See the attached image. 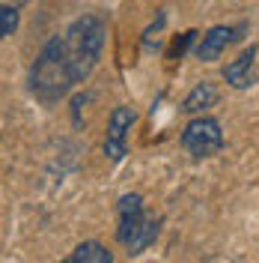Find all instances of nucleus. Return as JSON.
Masks as SVG:
<instances>
[{
	"mask_svg": "<svg viewBox=\"0 0 259 263\" xmlns=\"http://www.w3.org/2000/svg\"><path fill=\"white\" fill-rule=\"evenodd\" d=\"M75 72L66 54V39L63 36H51L42 45L36 63L30 66V93L42 105H54L75 87Z\"/></svg>",
	"mask_w": 259,
	"mask_h": 263,
	"instance_id": "nucleus-1",
	"label": "nucleus"
},
{
	"mask_svg": "<svg viewBox=\"0 0 259 263\" xmlns=\"http://www.w3.org/2000/svg\"><path fill=\"white\" fill-rule=\"evenodd\" d=\"M104 21L98 15H81L78 21L69 24V30L63 33L66 39V54H69V63L75 72V81L81 84L93 75V69L101 60V51H104Z\"/></svg>",
	"mask_w": 259,
	"mask_h": 263,
	"instance_id": "nucleus-2",
	"label": "nucleus"
},
{
	"mask_svg": "<svg viewBox=\"0 0 259 263\" xmlns=\"http://www.w3.org/2000/svg\"><path fill=\"white\" fill-rule=\"evenodd\" d=\"M182 147L188 156L194 159H209L218 149L224 147V132H221V123L214 117L200 114L197 120H191L185 132H182Z\"/></svg>",
	"mask_w": 259,
	"mask_h": 263,
	"instance_id": "nucleus-3",
	"label": "nucleus"
},
{
	"mask_svg": "<svg viewBox=\"0 0 259 263\" xmlns=\"http://www.w3.org/2000/svg\"><path fill=\"white\" fill-rule=\"evenodd\" d=\"M149 221L146 215V206H143V197L140 195H122L119 203H116V242L128 248L137 233L143 230V224Z\"/></svg>",
	"mask_w": 259,
	"mask_h": 263,
	"instance_id": "nucleus-4",
	"label": "nucleus"
},
{
	"mask_svg": "<svg viewBox=\"0 0 259 263\" xmlns=\"http://www.w3.org/2000/svg\"><path fill=\"white\" fill-rule=\"evenodd\" d=\"M134 108L128 105H119L114 108V114L107 120V138H104V156L111 159V162H122L125 159V141H128V132L134 126Z\"/></svg>",
	"mask_w": 259,
	"mask_h": 263,
	"instance_id": "nucleus-5",
	"label": "nucleus"
},
{
	"mask_svg": "<svg viewBox=\"0 0 259 263\" xmlns=\"http://www.w3.org/2000/svg\"><path fill=\"white\" fill-rule=\"evenodd\" d=\"M239 30H242V27H239ZM239 30H235V27H227V24H214V27H209V30L203 33V39L197 42V48H194L197 60H203V63L218 60V57L235 42Z\"/></svg>",
	"mask_w": 259,
	"mask_h": 263,
	"instance_id": "nucleus-6",
	"label": "nucleus"
},
{
	"mask_svg": "<svg viewBox=\"0 0 259 263\" xmlns=\"http://www.w3.org/2000/svg\"><path fill=\"white\" fill-rule=\"evenodd\" d=\"M224 81L235 90H247L256 84V48L242 51L232 63L224 69Z\"/></svg>",
	"mask_w": 259,
	"mask_h": 263,
	"instance_id": "nucleus-7",
	"label": "nucleus"
},
{
	"mask_svg": "<svg viewBox=\"0 0 259 263\" xmlns=\"http://www.w3.org/2000/svg\"><path fill=\"white\" fill-rule=\"evenodd\" d=\"M214 102H218V90H214L209 81H200L194 90L185 96V102H182V111H185V114H203V111H206V108H211Z\"/></svg>",
	"mask_w": 259,
	"mask_h": 263,
	"instance_id": "nucleus-8",
	"label": "nucleus"
},
{
	"mask_svg": "<svg viewBox=\"0 0 259 263\" xmlns=\"http://www.w3.org/2000/svg\"><path fill=\"white\" fill-rule=\"evenodd\" d=\"M66 263H114V254L101 242H81Z\"/></svg>",
	"mask_w": 259,
	"mask_h": 263,
	"instance_id": "nucleus-9",
	"label": "nucleus"
},
{
	"mask_svg": "<svg viewBox=\"0 0 259 263\" xmlns=\"http://www.w3.org/2000/svg\"><path fill=\"white\" fill-rule=\"evenodd\" d=\"M158 230H161V218H152V215H149V221H146V224H143V230L137 233V239H134V242L128 246V254H131V257H137V254H143L146 248H149L152 242H155V236H158Z\"/></svg>",
	"mask_w": 259,
	"mask_h": 263,
	"instance_id": "nucleus-10",
	"label": "nucleus"
},
{
	"mask_svg": "<svg viewBox=\"0 0 259 263\" xmlns=\"http://www.w3.org/2000/svg\"><path fill=\"white\" fill-rule=\"evenodd\" d=\"M15 27H18V6L15 3H12V6L3 3V6H0V36L9 39V36L15 33Z\"/></svg>",
	"mask_w": 259,
	"mask_h": 263,
	"instance_id": "nucleus-11",
	"label": "nucleus"
}]
</instances>
